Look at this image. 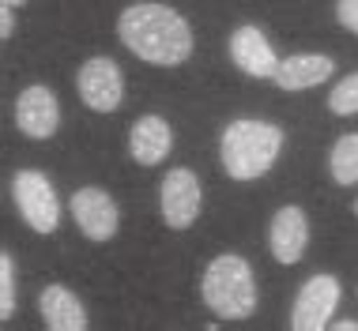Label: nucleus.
Listing matches in <instances>:
<instances>
[{"instance_id":"nucleus-13","label":"nucleus","mask_w":358,"mask_h":331,"mask_svg":"<svg viewBox=\"0 0 358 331\" xmlns=\"http://www.w3.org/2000/svg\"><path fill=\"white\" fill-rule=\"evenodd\" d=\"M336 72V61H328L321 53H298L279 61L275 68V87L279 91H309V87L324 83Z\"/></svg>"},{"instance_id":"nucleus-20","label":"nucleus","mask_w":358,"mask_h":331,"mask_svg":"<svg viewBox=\"0 0 358 331\" xmlns=\"http://www.w3.org/2000/svg\"><path fill=\"white\" fill-rule=\"evenodd\" d=\"M336 331H358V320H336Z\"/></svg>"},{"instance_id":"nucleus-14","label":"nucleus","mask_w":358,"mask_h":331,"mask_svg":"<svg viewBox=\"0 0 358 331\" xmlns=\"http://www.w3.org/2000/svg\"><path fill=\"white\" fill-rule=\"evenodd\" d=\"M38 313L53 331H83L87 328V309L69 286H45L38 294Z\"/></svg>"},{"instance_id":"nucleus-18","label":"nucleus","mask_w":358,"mask_h":331,"mask_svg":"<svg viewBox=\"0 0 358 331\" xmlns=\"http://www.w3.org/2000/svg\"><path fill=\"white\" fill-rule=\"evenodd\" d=\"M336 19L358 34V0H336Z\"/></svg>"},{"instance_id":"nucleus-8","label":"nucleus","mask_w":358,"mask_h":331,"mask_svg":"<svg viewBox=\"0 0 358 331\" xmlns=\"http://www.w3.org/2000/svg\"><path fill=\"white\" fill-rule=\"evenodd\" d=\"M72 219L76 226L83 230L87 241H110L113 233H117V222H121V211L113 196L106 189H80L72 196Z\"/></svg>"},{"instance_id":"nucleus-4","label":"nucleus","mask_w":358,"mask_h":331,"mask_svg":"<svg viewBox=\"0 0 358 331\" xmlns=\"http://www.w3.org/2000/svg\"><path fill=\"white\" fill-rule=\"evenodd\" d=\"M12 196L19 215L34 233H53L61 226V200H57L53 181L42 170H19L12 177Z\"/></svg>"},{"instance_id":"nucleus-6","label":"nucleus","mask_w":358,"mask_h":331,"mask_svg":"<svg viewBox=\"0 0 358 331\" xmlns=\"http://www.w3.org/2000/svg\"><path fill=\"white\" fill-rule=\"evenodd\" d=\"M76 87H80V98L94 113H113L124 98V75H121L117 61H110V57L83 61L80 75H76Z\"/></svg>"},{"instance_id":"nucleus-3","label":"nucleus","mask_w":358,"mask_h":331,"mask_svg":"<svg viewBox=\"0 0 358 331\" xmlns=\"http://www.w3.org/2000/svg\"><path fill=\"white\" fill-rule=\"evenodd\" d=\"M200 297L215 316L222 320H245L257 313V279L249 260L234 256H215L204 271V282H200Z\"/></svg>"},{"instance_id":"nucleus-22","label":"nucleus","mask_w":358,"mask_h":331,"mask_svg":"<svg viewBox=\"0 0 358 331\" xmlns=\"http://www.w3.org/2000/svg\"><path fill=\"white\" fill-rule=\"evenodd\" d=\"M355 215H358V203H355Z\"/></svg>"},{"instance_id":"nucleus-2","label":"nucleus","mask_w":358,"mask_h":331,"mask_svg":"<svg viewBox=\"0 0 358 331\" xmlns=\"http://www.w3.org/2000/svg\"><path fill=\"white\" fill-rule=\"evenodd\" d=\"M279 151H283V128L272 121H253V117H241L230 121L227 132L219 140V159L222 170L234 181H257L264 177L275 166Z\"/></svg>"},{"instance_id":"nucleus-12","label":"nucleus","mask_w":358,"mask_h":331,"mask_svg":"<svg viewBox=\"0 0 358 331\" xmlns=\"http://www.w3.org/2000/svg\"><path fill=\"white\" fill-rule=\"evenodd\" d=\"M170 147H173L170 121H162L159 113H148V117H140V121L132 124L129 151H132V159H136L140 166H159L170 154Z\"/></svg>"},{"instance_id":"nucleus-17","label":"nucleus","mask_w":358,"mask_h":331,"mask_svg":"<svg viewBox=\"0 0 358 331\" xmlns=\"http://www.w3.org/2000/svg\"><path fill=\"white\" fill-rule=\"evenodd\" d=\"M0 316H15V260L12 252H0Z\"/></svg>"},{"instance_id":"nucleus-1","label":"nucleus","mask_w":358,"mask_h":331,"mask_svg":"<svg viewBox=\"0 0 358 331\" xmlns=\"http://www.w3.org/2000/svg\"><path fill=\"white\" fill-rule=\"evenodd\" d=\"M117 34L129 45V53H136L140 61L173 68L181 61H189L192 53V31L173 8L166 4H129L117 19Z\"/></svg>"},{"instance_id":"nucleus-15","label":"nucleus","mask_w":358,"mask_h":331,"mask_svg":"<svg viewBox=\"0 0 358 331\" xmlns=\"http://www.w3.org/2000/svg\"><path fill=\"white\" fill-rule=\"evenodd\" d=\"M328 170H332L336 184H355L358 181V132H347L332 143L328 154Z\"/></svg>"},{"instance_id":"nucleus-10","label":"nucleus","mask_w":358,"mask_h":331,"mask_svg":"<svg viewBox=\"0 0 358 331\" xmlns=\"http://www.w3.org/2000/svg\"><path fill=\"white\" fill-rule=\"evenodd\" d=\"M230 61L245 75H253V80H275V68H279L272 42L264 38L260 27H249V23L230 34Z\"/></svg>"},{"instance_id":"nucleus-9","label":"nucleus","mask_w":358,"mask_h":331,"mask_svg":"<svg viewBox=\"0 0 358 331\" xmlns=\"http://www.w3.org/2000/svg\"><path fill=\"white\" fill-rule=\"evenodd\" d=\"M15 124H19V132L31 135V140H50V135L57 132V124H61V102H57V94L42 83L19 91Z\"/></svg>"},{"instance_id":"nucleus-5","label":"nucleus","mask_w":358,"mask_h":331,"mask_svg":"<svg viewBox=\"0 0 358 331\" xmlns=\"http://www.w3.org/2000/svg\"><path fill=\"white\" fill-rule=\"evenodd\" d=\"M340 305V279L336 275H313L302 282L294 301V313H290V328L294 331H321L332 324V313Z\"/></svg>"},{"instance_id":"nucleus-7","label":"nucleus","mask_w":358,"mask_h":331,"mask_svg":"<svg viewBox=\"0 0 358 331\" xmlns=\"http://www.w3.org/2000/svg\"><path fill=\"white\" fill-rule=\"evenodd\" d=\"M159 207L170 230H189L200 215V177L192 170H170L159 189Z\"/></svg>"},{"instance_id":"nucleus-21","label":"nucleus","mask_w":358,"mask_h":331,"mask_svg":"<svg viewBox=\"0 0 358 331\" xmlns=\"http://www.w3.org/2000/svg\"><path fill=\"white\" fill-rule=\"evenodd\" d=\"M4 4H12V8H23V4H27V0H4Z\"/></svg>"},{"instance_id":"nucleus-19","label":"nucleus","mask_w":358,"mask_h":331,"mask_svg":"<svg viewBox=\"0 0 358 331\" xmlns=\"http://www.w3.org/2000/svg\"><path fill=\"white\" fill-rule=\"evenodd\" d=\"M12 31H15V8L0 4V38H12Z\"/></svg>"},{"instance_id":"nucleus-16","label":"nucleus","mask_w":358,"mask_h":331,"mask_svg":"<svg viewBox=\"0 0 358 331\" xmlns=\"http://www.w3.org/2000/svg\"><path fill=\"white\" fill-rule=\"evenodd\" d=\"M328 110L336 117H355L358 113V72L343 75V80L336 83V91L328 94Z\"/></svg>"},{"instance_id":"nucleus-11","label":"nucleus","mask_w":358,"mask_h":331,"mask_svg":"<svg viewBox=\"0 0 358 331\" xmlns=\"http://www.w3.org/2000/svg\"><path fill=\"white\" fill-rule=\"evenodd\" d=\"M268 245H272V256L279 264H298L306 256L309 245V222L302 215V207H279L272 215V226H268Z\"/></svg>"}]
</instances>
